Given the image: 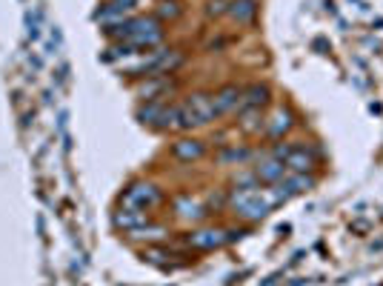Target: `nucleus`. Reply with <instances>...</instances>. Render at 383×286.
Masks as SVG:
<instances>
[{"label":"nucleus","mask_w":383,"mask_h":286,"mask_svg":"<svg viewBox=\"0 0 383 286\" xmlns=\"http://www.w3.org/2000/svg\"><path fill=\"white\" fill-rule=\"evenodd\" d=\"M229 203H232V209L238 215H243L246 221H260L272 212L275 206V198L269 189H235L232 198H229Z\"/></svg>","instance_id":"f257e3e1"},{"label":"nucleus","mask_w":383,"mask_h":286,"mask_svg":"<svg viewBox=\"0 0 383 286\" xmlns=\"http://www.w3.org/2000/svg\"><path fill=\"white\" fill-rule=\"evenodd\" d=\"M215 103H212V94L198 92V94H189V98L180 103L178 112V129H195V126H206L209 121H215Z\"/></svg>","instance_id":"f03ea898"},{"label":"nucleus","mask_w":383,"mask_h":286,"mask_svg":"<svg viewBox=\"0 0 383 286\" xmlns=\"http://www.w3.org/2000/svg\"><path fill=\"white\" fill-rule=\"evenodd\" d=\"M163 203V192L155 183H132L123 195V206L129 209H141V212H149Z\"/></svg>","instance_id":"7ed1b4c3"},{"label":"nucleus","mask_w":383,"mask_h":286,"mask_svg":"<svg viewBox=\"0 0 383 286\" xmlns=\"http://www.w3.org/2000/svg\"><path fill=\"white\" fill-rule=\"evenodd\" d=\"M312 186H315V178H309V175H292V178H283V181L275 183L272 198H275V203H283V201H289V198H295L300 192H309Z\"/></svg>","instance_id":"20e7f679"},{"label":"nucleus","mask_w":383,"mask_h":286,"mask_svg":"<svg viewBox=\"0 0 383 286\" xmlns=\"http://www.w3.org/2000/svg\"><path fill=\"white\" fill-rule=\"evenodd\" d=\"M212 103H215V114H229V112H238L243 106V89L238 86H223L218 94H212Z\"/></svg>","instance_id":"39448f33"},{"label":"nucleus","mask_w":383,"mask_h":286,"mask_svg":"<svg viewBox=\"0 0 383 286\" xmlns=\"http://www.w3.org/2000/svg\"><path fill=\"white\" fill-rule=\"evenodd\" d=\"M283 166L289 172H295V175H306V172L315 169V152L306 149V146H292L289 155H286V161H283Z\"/></svg>","instance_id":"423d86ee"},{"label":"nucleus","mask_w":383,"mask_h":286,"mask_svg":"<svg viewBox=\"0 0 383 286\" xmlns=\"http://www.w3.org/2000/svg\"><path fill=\"white\" fill-rule=\"evenodd\" d=\"M189 243L195 246V249H218V246L229 243V238L223 229H198V232L189 235Z\"/></svg>","instance_id":"0eeeda50"},{"label":"nucleus","mask_w":383,"mask_h":286,"mask_svg":"<svg viewBox=\"0 0 383 286\" xmlns=\"http://www.w3.org/2000/svg\"><path fill=\"white\" fill-rule=\"evenodd\" d=\"M203 152H206V146L200 141H195V138H180V141L172 143V155H175L178 161H186V163L203 158Z\"/></svg>","instance_id":"6e6552de"},{"label":"nucleus","mask_w":383,"mask_h":286,"mask_svg":"<svg viewBox=\"0 0 383 286\" xmlns=\"http://www.w3.org/2000/svg\"><path fill=\"white\" fill-rule=\"evenodd\" d=\"M286 172H289V169H286L280 161H275V158H269V161H263V163H258L255 166V178L258 181H263V183H278V181H283L286 178Z\"/></svg>","instance_id":"1a4fd4ad"},{"label":"nucleus","mask_w":383,"mask_h":286,"mask_svg":"<svg viewBox=\"0 0 383 286\" xmlns=\"http://www.w3.org/2000/svg\"><path fill=\"white\" fill-rule=\"evenodd\" d=\"M269 98H272V92H269V86L266 83H255V86H249V89H243V106L240 109H263L266 103H269Z\"/></svg>","instance_id":"9d476101"},{"label":"nucleus","mask_w":383,"mask_h":286,"mask_svg":"<svg viewBox=\"0 0 383 286\" xmlns=\"http://www.w3.org/2000/svg\"><path fill=\"white\" fill-rule=\"evenodd\" d=\"M172 206H175V212H178L183 221H200V218H206V209H203L195 198H192V195H178Z\"/></svg>","instance_id":"9b49d317"},{"label":"nucleus","mask_w":383,"mask_h":286,"mask_svg":"<svg viewBox=\"0 0 383 286\" xmlns=\"http://www.w3.org/2000/svg\"><path fill=\"white\" fill-rule=\"evenodd\" d=\"M114 223H118L121 229H129V232H138L141 226L149 223V218H146V212H141V209H129V206H123L121 212L114 215Z\"/></svg>","instance_id":"f8f14e48"},{"label":"nucleus","mask_w":383,"mask_h":286,"mask_svg":"<svg viewBox=\"0 0 383 286\" xmlns=\"http://www.w3.org/2000/svg\"><path fill=\"white\" fill-rule=\"evenodd\" d=\"M255 14H258L255 0H232V3H229V17L238 23H252Z\"/></svg>","instance_id":"ddd939ff"},{"label":"nucleus","mask_w":383,"mask_h":286,"mask_svg":"<svg viewBox=\"0 0 383 286\" xmlns=\"http://www.w3.org/2000/svg\"><path fill=\"white\" fill-rule=\"evenodd\" d=\"M289 129H292V112H286V109L275 112V118H272V123H269V135H272V138H280V135H286Z\"/></svg>","instance_id":"4468645a"},{"label":"nucleus","mask_w":383,"mask_h":286,"mask_svg":"<svg viewBox=\"0 0 383 286\" xmlns=\"http://www.w3.org/2000/svg\"><path fill=\"white\" fill-rule=\"evenodd\" d=\"M172 86H175V83H172V81L166 78V81H161V83H152V86H143V89H141V94H143L146 101H158L161 94H163V92H169Z\"/></svg>","instance_id":"2eb2a0df"},{"label":"nucleus","mask_w":383,"mask_h":286,"mask_svg":"<svg viewBox=\"0 0 383 286\" xmlns=\"http://www.w3.org/2000/svg\"><path fill=\"white\" fill-rule=\"evenodd\" d=\"M249 158H252V152H249V149H226V152H220V161L243 163V161H249Z\"/></svg>","instance_id":"dca6fc26"},{"label":"nucleus","mask_w":383,"mask_h":286,"mask_svg":"<svg viewBox=\"0 0 383 286\" xmlns=\"http://www.w3.org/2000/svg\"><path fill=\"white\" fill-rule=\"evenodd\" d=\"M158 14H161V17H178V14H180V6L175 3V0H163L161 9H158Z\"/></svg>","instance_id":"f3484780"},{"label":"nucleus","mask_w":383,"mask_h":286,"mask_svg":"<svg viewBox=\"0 0 383 286\" xmlns=\"http://www.w3.org/2000/svg\"><path fill=\"white\" fill-rule=\"evenodd\" d=\"M206 14H209V17L229 14V3H226V0H212V3H209V9H206Z\"/></svg>","instance_id":"a211bd4d"}]
</instances>
